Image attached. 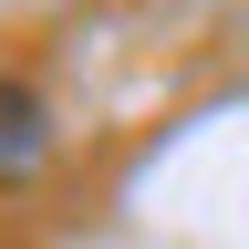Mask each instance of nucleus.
Returning <instances> with one entry per match:
<instances>
[{
	"label": "nucleus",
	"instance_id": "1",
	"mask_svg": "<svg viewBox=\"0 0 249 249\" xmlns=\"http://www.w3.org/2000/svg\"><path fill=\"white\" fill-rule=\"evenodd\" d=\"M0 114H11V145H0V166H31V156H42V104H31V83H11V93H0Z\"/></svg>",
	"mask_w": 249,
	"mask_h": 249
}]
</instances>
